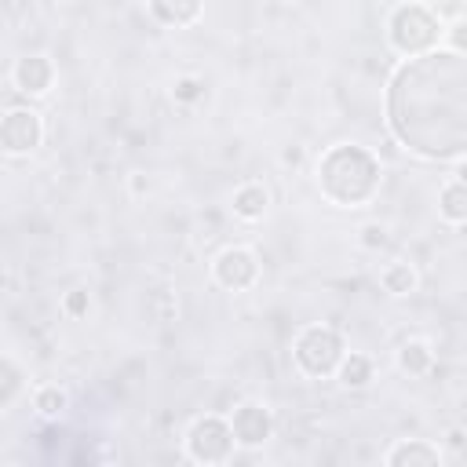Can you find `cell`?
<instances>
[{"mask_svg": "<svg viewBox=\"0 0 467 467\" xmlns=\"http://www.w3.org/2000/svg\"><path fill=\"white\" fill-rule=\"evenodd\" d=\"M387 124L401 146L427 161H452L467 150V58L434 47L405 58L387 88Z\"/></svg>", "mask_w": 467, "mask_h": 467, "instance_id": "6da1fadb", "label": "cell"}, {"mask_svg": "<svg viewBox=\"0 0 467 467\" xmlns=\"http://www.w3.org/2000/svg\"><path fill=\"white\" fill-rule=\"evenodd\" d=\"M379 161L354 142H339L317 161V190L339 208H361L379 193Z\"/></svg>", "mask_w": 467, "mask_h": 467, "instance_id": "7a4b0ae2", "label": "cell"}, {"mask_svg": "<svg viewBox=\"0 0 467 467\" xmlns=\"http://www.w3.org/2000/svg\"><path fill=\"white\" fill-rule=\"evenodd\" d=\"M441 18L427 4H398L387 18V40L398 55L412 58L423 51H434L441 44Z\"/></svg>", "mask_w": 467, "mask_h": 467, "instance_id": "3957f363", "label": "cell"}, {"mask_svg": "<svg viewBox=\"0 0 467 467\" xmlns=\"http://www.w3.org/2000/svg\"><path fill=\"white\" fill-rule=\"evenodd\" d=\"M343 354H347L343 336H339L336 328H328V325H306V328L296 336V343H292V361H296V368H299L303 376H310V379L332 376Z\"/></svg>", "mask_w": 467, "mask_h": 467, "instance_id": "277c9868", "label": "cell"}, {"mask_svg": "<svg viewBox=\"0 0 467 467\" xmlns=\"http://www.w3.org/2000/svg\"><path fill=\"white\" fill-rule=\"evenodd\" d=\"M234 431L223 416H201L186 431V452L193 463H226L234 456Z\"/></svg>", "mask_w": 467, "mask_h": 467, "instance_id": "5b68a950", "label": "cell"}, {"mask_svg": "<svg viewBox=\"0 0 467 467\" xmlns=\"http://www.w3.org/2000/svg\"><path fill=\"white\" fill-rule=\"evenodd\" d=\"M212 277L226 292H244V288H252L259 281V259H255V252H248L241 244L223 248L215 255V263H212Z\"/></svg>", "mask_w": 467, "mask_h": 467, "instance_id": "8992f818", "label": "cell"}, {"mask_svg": "<svg viewBox=\"0 0 467 467\" xmlns=\"http://www.w3.org/2000/svg\"><path fill=\"white\" fill-rule=\"evenodd\" d=\"M44 139V120L33 109H7L0 117V150L11 157L33 153Z\"/></svg>", "mask_w": 467, "mask_h": 467, "instance_id": "52a82bcc", "label": "cell"}, {"mask_svg": "<svg viewBox=\"0 0 467 467\" xmlns=\"http://www.w3.org/2000/svg\"><path fill=\"white\" fill-rule=\"evenodd\" d=\"M230 431H234V441H237V445L255 449V445H263V441L274 434V416H270L266 405H259V401H244V405L234 409Z\"/></svg>", "mask_w": 467, "mask_h": 467, "instance_id": "ba28073f", "label": "cell"}, {"mask_svg": "<svg viewBox=\"0 0 467 467\" xmlns=\"http://www.w3.org/2000/svg\"><path fill=\"white\" fill-rule=\"evenodd\" d=\"M11 80L26 95H44L55 84V66H51L47 55H22L11 69Z\"/></svg>", "mask_w": 467, "mask_h": 467, "instance_id": "9c48e42d", "label": "cell"}, {"mask_svg": "<svg viewBox=\"0 0 467 467\" xmlns=\"http://www.w3.org/2000/svg\"><path fill=\"white\" fill-rule=\"evenodd\" d=\"M383 460L390 467H434V463H441V449L423 438H401Z\"/></svg>", "mask_w": 467, "mask_h": 467, "instance_id": "30bf717a", "label": "cell"}, {"mask_svg": "<svg viewBox=\"0 0 467 467\" xmlns=\"http://www.w3.org/2000/svg\"><path fill=\"white\" fill-rule=\"evenodd\" d=\"M266 204H270V193H266V186H263V182H244V186H237V190H234V197H230L234 215H237V219H244V223L263 219V215H266Z\"/></svg>", "mask_w": 467, "mask_h": 467, "instance_id": "8fae6325", "label": "cell"}, {"mask_svg": "<svg viewBox=\"0 0 467 467\" xmlns=\"http://www.w3.org/2000/svg\"><path fill=\"white\" fill-rule=\"evenodd\" d=\"M146 4H150V15L161 26H175V29L197 22V15L204 7V0H146Z\"/></svg>", "mask_w": 467, "mask_h": 467, "instance_id": "7c38bea8", "label": "cell"}, {"mask_svg": "<svg viewBox=\"0 0 467 467\" xmlns=\"http://www.w3.org/2000/svg\"><path fill=\"white\" fill-rule=\"evenodd\" d=\"M416 270H412V263H401V259H394V263H387L383 270H379V285H383V292L387 296H412L416 292Z\"/></svg>", "mask_w": 467, "mask_h": 467, "instance_id": "4fadbf2b", "label": "cell"}, {"mask_svg": "<svg viewBox=\"0 0 467 467\" xmlns=\"http://www.w3.org/2000/svg\"><path fill=\"white\" fill-rule=\"evenodd\" d=\"M336 376H339V383H343V387L361 390V387H368V383H372V361H368L365 354H343V358H339V365H336Z\"/></svg>", "mask_w": 467, "mask_h": 467, "instance_id": "5bb4252c", "label": "cell"}, {"mask_svg": "<svg viewBox=\"0 0 467 467\" xmlns=\"http://www.w3.org/2000/svg\"><path fill=\"white\" fill-rule=\"evenodd\" d=\"M438 212H441V219L452 223V226H460V223L467 219V186H463V179H452V182L441 190Z\"/></svg>", "mask_w": 467, "mask_h": 467, "instance_id": "9a60e30c", "label": "cell"}, {"mask_svg": "<svg viewBox=\"0 0 467 467\" xmlns=\"http://www.w3.org/2000/svg\"><path fill=\"white\" fill-rule=\"evenodd\" d=\"M398 365H401V372H409V376H423V372H431V365H434V350H431L423 339H409V343L398 347Z\"/></svg>", "mask_w": 467, "mask_h": 467, "instance_id": "2e32d148", "label": "cell"}, {"mask_svg": "<svg viewBox=\"0 0 467 467\" xmlns=\"http://www.w3.org/2000/svg\"><path fill=\"white\" fill-rule=\"evenodd\" d=\"M66 405H69V394L58 387V383H47V387H40L36 394H33V409L40 412V416H62L66 412Z\"/></svg>", "mask_w": 467, "mask_h": 467, "instance_id": "e0dca14e", "label": "cell"}, {"mask_svg": "<svg viewBox=\"0 0 467 467\" xmlns=\"http://www.w3.org/2000/svg\"><path fill=\"white\" fill-rule=\"evenodd\" d=\"M171 99L182 102V106H193L204 99V80L201 77H179L175 88H171Z\"/></svg>", "mask_w": 467, "mask_h": 467, "instance_id": "ac0fdd59", "label": "cell"}, {"mask_svg": "<svg viewBox=\"0 0 467 467\" xmlns=\"http://www.w3.org/2000/svg\"><path fill=\"white\" fill-rule=\"evenodd\" d=\"M62 310H66L69 317H84V314L91 310V296H88L84 288H73V292H66V299H62Z\"/></svg>", "mask_w": 467, "mask_h": 467, "instance_id": "d6986e66", "label": "cell"}, {"mask_svg": "<svg viewBox=\"0 0 467 467\" xmlns=\"http://www.w3.org/2000/svg\"><path fill=\"white\" fill-rule=\"evenodd\" d=\"M361 244L365 248H383L387 244V226L383 223H365L361 226Z\"/></svg>", "mask_w": 467, "mask_h": 467, "instance_id": "ffe728a7", "label": "cell"}, {"mask_svg": "<svg viewBox=\"0 0 467 467\" xmlns=\"http://www.w3.org/2000/svg\"><path fill=\"white\" fill-rule=\"evenodd\" d=\"M15 390H18V372H15L7 361H0V405L11 401Z\"/></svg>", "mask_w": 467, "mask_h": 467, "instance_id": "44dd1931", "label": "cell"}, {"mask_svg": "<svg viewBox=\"0 0 467 467\" xmlns=\"http://www.w3.org/2000/svg\"><path fill=\"white\" fill-rule=\"evenodd\" d=\"M438 18H460V0H434L431 7Z\"/></svg>", "mask_w": 467, "mask_h": 467, "instance_id": "7402d4cb", "label": "cell"}, {"mask_svg": "<svg viewBox=\"0 0 467 467\" xmlns=\"http://www.w3.org/2000/svg\"><path fill=\"white\" fill-rule=\"evenodd\" d=\"M281 161H285V164H292V168H296V164H299V161H303V150H299V146H288V150H285V153H281Z\"/></svg>", "mask_w": 467, "mask_h": 467, "instance_id": "603a6c76", "label": "cell"}, {"mask_svg": "<svg viewBox=\"0 0 467 467\" xmlns=\"http://www.w3.org/2000/svg\"><path fill=\"white\" fill-rule=\"evenodd\" d=\"M131 190H135V193H142V190H146V182H142V175H131Z\"/></svg>", "mask_w": 467, "mask_h": 467, "instance_id": "cb8c5ba5", "label": "cell"}]
</instances>
